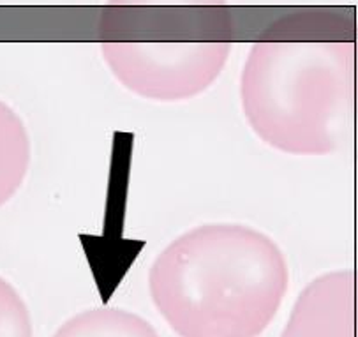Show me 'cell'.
<instances>
[{"mask_svg":"<svg viewBox=\"0 0 358 337\" xmlns=\"http://www.w3.org/2000/svg\"><path fill=\"white\" fill-rule=\"evenodd\" d=\"M279 245L255 228L205 224L155 258L148 289L180 337H259L288 292Z\"/></svg>","mask_w":358,"mask_h":337,"instance_id":"1","label":"cell"},{"mask_svg":"<svg viewBox=\"0 0 358 337\" xmlns=\"http://www.w3.org/2000/svg\"><path fill=\"white\" fill-rule=\"evenodd\" d=\"M241 99L251 127L270 147L299 156L334 152L353 126L355 43H255Z\"/></svg>","mask_w":358,"mask_h":337,"instance_id":"2","label":"cell"},{"mask_svg":"<svg viewBox=\"0 0 358 337\" xmlns=\"http://www.w3.org/2000/svg\"><path fill=\"white\" fill-rule=\"evenodd\" d=\"M103 57L117 80L154 101H182L207 90L228 62V41H106Z\"/></svg>","mask_w":358,"mask_h":337,"instance_id":"3","label":"cell"},{"mask_svg":"<svg viewBox=\"0 0 358 337\" xmlns=\"http://www.w3.org/2000/svg\"><path fill=\"white\" fill-rule=\"evenodd\" d=\"M281 337H355V272L346 268L313 279Z\"/></svg>","mask_w":358,"mask_h":337,"instance_id":"4","label":"cell"},{"mask_svg":"<svg viewBox=\"0 0 358 337\" xmlns=\"http://www.w3.org/2000/svg\"><path fill=\"white\" fill-rule=\"evenodd\" d=\"M30 138L22 119L0 101V207L15 196L30 166Z\"/></svg>","mask_w":358,"mask_h":337,"instance_id":"5","label":"cell"},{"mask_svg":"<svg viewBox=\"0 0 358 337\" xmlns=\"http://www.w3.org/2000/svg\"><path fill=\"white\" fill-rule=\"evenodd\" d=\"M53 337H161L140 315L118 308L78 313L59 327Z\"/></svg>","mask_w":358,"mask_h":337,"instance_id":"6","label":"cell"},{"mask_svg":"<svg viewBox=\"0 0 358 337\" xmlns=\"http://www.w3.org/2000/svg\"><path fill=\"white\" fill-rule=\"evenodd\" d=\"M0 337H34L32 316L15 286L0 278Z\"/></svg>","mask_w":358,"mask_h":337,"instance_id":"7","label":"cell"}]
</instances>
